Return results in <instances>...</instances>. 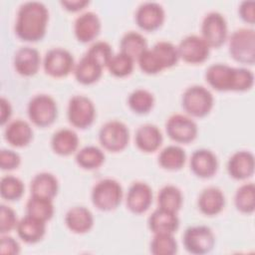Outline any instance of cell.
<instances>
[{
    "label": "cell",
    "instance_id": "cell-17",
    "mask_svg": "<svg viewBox=\"0 0 255 255\" xmlns=\"http://www.w3.org/2000/svg\"><path fill=\"white\" fill-rule=\"evenodd\" d=\"M101 20L93 11H86L80 14L74 23V33L81 43H89L95 40L101 32Z\"/></svg>",
    "mask_w": 255,
    "mask_h": 255
},
{
    "label": "cell",
    "instance_id": "cell-13",
    "mask_svg": "<svg viewBox=\"0 0 255 255\" xmlns=\"http://www.w3.org/2000/svg\"><path fill=\"white\" fill-rule=\"evenodd\" d=\"M165 12L163 7L153 1H146L138 5L134 13L136 25L143 31L152 32L161 27L164 22Z\"/></svg>",
    "mask_w": 255,
    "mask_h": 255
},
{
    "label": "cell",
    "instance_id": "cell-14",
    "mask_svg": "<svg viewBox=\"0 0 255 255\" xmlns=\"http://www.w3.org/2000/svg\"><path fill=\"white\" fill-rule=\"evenodd\" d=\"M235 69L236 67L222 63L212 64L205 71V80L211 88L218 92L233 91Z\"/></svg>",
    "mask_w": 255,
    "mask_h": 255
},
{
    "label": "cell",
    "instance_id": "cell-47",
    "mask_svg": "<svg viewBox=\"0 0 255 255\" xmlns=\"http://www.w3.org/2000/svg\"><path fill=\"white\" fill-rule=\"evenodd\" d=\"M61 5L70 12H78L83 10L87 5L90 4L89 0H62Z\"/></svg>",
    "mask_w": 255,
    "mask_h": 255
},
{
    "label": "cell",
    "instance_id": "cell-22",
    "mask_svg": "<svg viewBox=\"0 0 255 255\" xmlns=\"http://www.w3.org/2000/svg\"><path fill=\"white\" fill-rule=\"evenodd\" d=\"M163 140L159 128L152 124L141 125L134 133L136 147L143 152H153L159 148Z\"/></svg>",
    "mask_w": 255,
    "mask_h": 255
},
{
    "label": "cell",
    "instance_id": "cell-23",
    "mask_svg": "<svg viewBox=\"0 0 255 255\" xmlns=\"http://www.w3.org/2000/svg\"><path fill=\"white\" fill-rule=\"evenodd\" d=\"M197 206L201 213L213 216L220 213L225 206V196L223 191L216 186H208L201 190Z\"/></svg>",
    "mask_w": 255,
    "mask_h": 255
},
{
    "label": "cell",
    "instance_id": "cell-27",
    "mask_svg": "<svg viewBox=\"0 0 255 255\" xmlns=\"http://www.w3.org/2000/svg\"><path fill=\"white\" fill-rule=\"evenodd\" d=\"M79 141V136L75 130L63 128L53 133L51 137V147L55 153L67 156L77 151Z\"/></svg>",
    "mask_w": 255,
    "mask_h": 255
},
{
    "label": "cell",
    "instance_id": "cell-15",
    "mask_svg": "<svg viewBox=\"0 0 255 255\" xmlns=\"http://www.w3.org/2000/svg\"><path fill=\"white\" fill-rule=\"evenodd\" d=\"M152 189L142 181H134L128 187L126 204L128 209L134 214L145 212L152 203Z\"/></svg>",
    "mask_w": 255,
    "mask_h": 255
},
{
    "label": "cell",
    "instance_id": "cell-31",
    "mask_svg": "<svg viewBox=\"0 0 255 255\" xmlns=\"http://www.w3.org/2000/svg\"><path fill=\"white\" fill-rule=\"evenodd\" d=\"M55 212L53 199L32 195L26 202V214L41 219L43 221H49Z\"/></svg>",
    "mask_w": 255,
    "mask_h": 255
},
{
    "label": "cell",
    "instance_id": "cell-18",
    "mask_svg": "<svg viewBox=\"0 0 255 255\" xmlns=\"http://www.w3.org/2000/svg\"><path fill=\"white\" fill-rule=\"evenodd\" d=\"M255 169L254 154L249 150L235 151L227 161L228 174L237 180L251 177Z\"/></svg>",
    "mask_w": 255,
    "mask_h": 255
},
{
    "label": "cell",
    "instance_id": "cell-28",
    "mask_svg": "<svg viewBox=\"0 0 255 255\" xmlns=\"http://www.w3.org/2000/svg\"><path fill=\"white\" fill-rule=\"evenodd\" d=\"M30 190L32 195L53 199L58 193L59 182L53 173L47 171L39 172L31 179Z\"/></svg>",
    "mask_w": 255,
    "mask_h": 255
},
{
    "label": "cell",
    "instance_id": "cell-3",
    "mask_svg": "<svg viewBox=\"0 0 255 255\" xmlns=\"http://www.w3.org/2000/svg\"><path fill=\"white\" fill-rule=\"evenodd\" d=\"M230 57L238 63L253 65L255 62V31L252 28L235 30L228 41Z\"/></svg>",
    "mask_w": 255,
    "mask_h": 255
},
{
    "label": "cell",
    "instance_id": "cell-38",
    "mask_svg": "<svg viewBox=\"0 0 255 255\" xmlns=\"http://www.w3.org/2000/svg\"><path fill=\"white\" fill-rule=\"evenodd\" d=\"M133 66L134 60L132 58L122 52H119L113 55L107 68L113 76L118 78H125L132 73Z\"/></svg>",
    "mask_w": 255,
    "mask_h": 255
},
{
    "label": "cell",
    "instance_id": "cell-16",
    "mask_svg": "<svg viewBox=\"0 0 255 255\" xmlns=\"http://www.w3.org/2000/svg\"><path fill=\"white\" fill-rule=\"evenodd\" d=\"M189 166L197 177L209 178L218 169V159L210 149L198 148L192 152L189 159Z\"/></svg>",
    "mask_w": 255,
    "mask_h": 255
},
{
    "label": "cell",
    "instance_id": "cell-7",
    "mask_svg": "<svg viewBox=\"0 0 255 255\" xmlns=\"http://www.w3.org/2000/svg\"><path fill=\"white\" fill-rule=\"evenodd\" d=\"M101 145L112 152L124 150L129 141V130L121 121L113 120L105 123L99 130Z\"/></svg>",
    "mask_w": 255,
    "mask_h": 255
},
{
    "label": "cell",
    "instance_id": "cell-30",
    "mask_svg": "<svg viewBox=\"0 0 255 255\" xmlns=\"http://www.w3.org/2000/svg\"><path fill=\"white\" fill-rule=\"evenodd\" d=\"M120 48V52L129 56L133 60H137V58L147 49V42L140 33L136 31H128L122 37Z\"/></svg>",
    "mask_w": 255,
    "mask_h": 255
},
{
    "label": "cell",
    "instance_id": "cell-24",
    "mask_svg": "<svg viewBox=\"0 0 255 255\" xmlns=\"http://www.w3.org/2000/svg\"><path fill=\"white\" fill-rule=\"evenodd\" d=\"M65 223L72 232L84 234L93 228L94 216L91 210L85 206H73L66 212Z\"/></svg>",
    "mask_w": 255,
    "mask_h": 255
},
{
    "label": "cell",
    "instance_id": "cell-48",
    "mask_svg": "<svg viewBox=\"0 0 255 255\" xmlns=\"http://www.w3.org/2000/svg\"><path fill=\"white\" fill-rule=\"evenodd\" d=\"M0 109H1V113H0V124L2 126H4L9 119L11 118L12 115V107L11 104L8 100H6L4 97L1 98V102H0Z\"/></svg>",
    "mask_w": 255,
    "mask_h": 255
},
{
    "label": "cell",
    "instance_id": "cell-4",
    "mask_svg": "<svg viewBox=\"0 0 255 255\" xmlns=\"http://www.w3.org/2000/svg\"><path fill=\"white\" fill-rule=\"evenodd\" d=\"M214 98L211 92L200 85H193L185 89L181 96V107L188 116L203 118L213 108Z\"/></svg>",
    "mask_w": 255,
    "mask_h": 255
},
{
    "label": "cell",
    "instance_id": "cell-32",
    "mask_svg": "<svg viewBox=\"0 0 255 255\" xmlns=\"http://www.w3.org/2000/svg\"><path fill=\"white\" fill-rule=\"evenodd\" d=\"M77 164L87 170L99 168L106 159L104 151L96 145H87L77 151L75 156Z\"/></svg>",
    "mask_w": 255,
    "mask_h": 255
},
{
    "label": "cell",
    "instance_id": "cell-44",
    "mask_svg": "<svg viewBox=\"0 0 255 255\" xmlns=\"http://www.w3.org/2000/svg\"><path fill=\"white\" fill-rule=\"evenodd\" d=\"M21 163V156L11 149L0 150V167L2 170H13Z\"/></svg>",
    "mask_w": 255,
    "mask_h": 255
},
{
    "label": "cell",
    "instance_id": "cell-45",
    "mask_svg": "<svg viewBox=\"0 0 255 255\" xmlns=\"http://www.w3.org/2000/svg\"><path fill=\"white\" fill-rule=\"evenodd\" d=\"M255 2L250 0V1H242L238 7V14L240 18L250 24L253 25L255 23Z\"/></svg>",
    "mask_w": 255,
    "mask_h": 255
},
{
    "label": "cell",
    "instance_id": "cell-35",
    "mask_svg": "<svg viewBox=\"0 0 255 255\" xmlns=\"http://www.w3.org/2000/svg\"><path fill=\"white\" fill-rule=\"evenodd\" d=\"M128 105L133 113L144 115L153 108L154 97L146 89H135L128 95Z\"/></svg>",
    "mask_w": 255,
    "mask_h": 255
},
{
    "label": "cell",
    "instance_id": "cell-19",
    "mask_svg": "<svg viewBox=\"0 0 255 255\" xmlns=\"http://www.w3.org/2000/svg\"><path fill=\"white\" fill-rule=\"evenodd\" d=\"M16 72L24 77H31L38 73L41 65L40 53L37 49L25 46L19 48L13 59Z\"/></svg>",
    "mask_w": 255,
    "mask_h": 255
},
{
    "label": "cell",
    "instance_id": "cell-12",
    "mask_svg": "<svg viewBox=\"0 0 255 255\" xmlns=\"http://www.w3.org/2000/svg\"><path fill=\"white\" fill-rule=\"evenodd\" d=\"M179 59L189 64H201L205 62L210 53V47L201 36L191 34L185 36L177 46Z\"/></svg>",
    "mask_w": 255,
    "mask_h": 255
},
{
    "label": "cell",
    "instance_id": "cell-46",
    "mask_svg": "<svg viewBox=\"0 0 255 255\" xmlns=\"http://www.w3.org/2000/svg\"><path fill=\"white\" fill-rule=\"evenodd\" d=\"M0 252L2 254L18 255L20 253V245L13 237L2 234L0 239Z\"/></svg>",
    "mask_w": 255,
    "mask_h": 255
},
{
    "label": "cell",
    "instance_id": "cell-6",
    "mask_svg": "<svg viewBox=\"0 0 255 255\" xmlns=\"http://www.w3.org/2000/svg\"><path fill=\"white\" fill-rule=\"evenodd\" d=\"M185 250L194 255L209 253L215 246V236L212 229L206 225H193L185 229L182 236Z\"/></svg>",
    "mask_w": 255,
    "mask_h": 255
},
{
    "label": "cell",
    "instance_id": "cell-1",
    "mask_svg": "<svg viewBox=\"0 0 255 255\" xmlns=\"http://www.w3.org/2000/svg\"><path fill=\"white\" fill-rule=\"evenodd\" d=\"M49 11L44 3L27 1L17 11L14 31L16 36L25 42L41 41L47 30Z\"/></svg>",
    "mask_w": 255,
    "mask_h": 255
},
{
    "label": "cell",
    "instance_id": "cell-25",
    "mask_svg": "<svg viewBox=\"0 0 255 255\" xmlns=\"http://www.w3.org/2000/svg\"><path fill=\"white\" fill-rule=\"evenodd\" d=\"M104 67L89 55L85 54L75 65L74 76L82 85H92L98 82L103 75Z\"/></svg>",
    "mask_w": 255,
    "mask_h": 255
},
{
    "label": "cell",
    "instance_id": "cell-34",
    "mask_svg": "<svg viewBox=\"0 0 255 255\" xmlns=\"http://www.w3.org/2000/svg\"><path fill=\"white\" fill-rule=\"evenodd\" d=\"M234 205L238 211L244 214H251L255 210V185L253 182H246L240 185L234 194Z\"/></svg>",
    "mask_w": 255,
    "mask_h": 255
},
{
    "label": "cell",
    "instance_id": "cell-42",
    "mask_svg": "<svg viewBox=\"0 0 255 255\" xmlns=\"http://www.w3.org/2000/svg\"><path fill=\"white\" fill-rule=\"evenodd\" d=\"M254 85V74L251 70L243 67H236L235 80H234V92H246L250 90Z\"/></svg>",
    "mask_w": 255,
    "mask_h": 255
},
{
    "label": "cell",
    "instance_id": "cell-26",
    "mask_svg": "<svg viewBox=\"0 0 255 255\" xmlns=\"http://www.w3.org/2000/svg\"><path fill=\"white\" fill-rule=\"evenodd\" d=\"M33 129L28 122L17 119L7 125L4 130L6 141L15 147H24L33 139Z\"/></svg>",
    "mask_w": 255,
    "mask_h": 255
},
{
    "label": "cell",
    "instance_id": "cell-40",
    "mask_svg": "<svg viewBox=\"0 0 255 255\" xmlns=\"http://www.w3.org/2000/svg\"><path fill=\"white\" fill-rule=\"evenodd\" d=\"M137 64L139 69L147 74V75H155L164 70L160 60L156 56V54L152 51V49H146L138 58Z\"/></svg>",
    "mask_w": 255,
    "mask_h": 255
},
{
    "label": "cell",
    "instance_id": "cell-5",
    "mask_svg": "<svg viewBox=\"0 0 255 255\" xmlns=\"http://www.w3.org/2000/svg\"><path fill=\"white\" fill-rule=\"evenodd\" d=\"M27 113L30 121L39 128L51 126L58 117L56 101L47 94L34 96L28 103Z\"/></svg>",
    "mask_w": 255,
    "mask_h": 255
},
{
    "label": "cell",
    "instance_id": "cell-2",
    "mask_svg": "<svg viewBox=\"0 0 255 255\" xmlns=\"http://www.w3.org/2000/svg\"><path fill=\"white\" fill-rule=\"evenodd\" d=\"M123 187L114 178H103L95 183L91 192L93 204L102 211L116 209L123 199Z\"/></svg>",
    "mask_w": 255,
    "mask_h": 255
},
{
    "label": "cell",
    "instance_id": "cell-21",
    "mask_svg": "<svg viewBox=\"0 0 255 255\" xmlns=\"http://www.w3.org/2000/svg\"><path fill=\"white\" fill-rule=\"evenodd\" d=\"M147 225L153 233H171L177 231L179 227V218L175 212L157 207L148 216Z\"/></svg>",
    "mask_w": 255,
    "mask_h": 255
},
{
    "label": "cell",
    "instance_id": "cell-10",
    "mask_svg": "<svg viewBox=\"0 0 255 255\" xmlns=\"http://www.w3.org/2000/svg\"><path fill=\"white\" fill-rule=\"evenodd\" d=\"M75 60L70 51L57 47L46 52L43 60V68L47 75L54 78L68 76L75 68Z\"/></svg>",
    "mask_w": 255,
    "mask_h": 255
},
{
    "label": "cell",
    "instance_id": "cell-29",
    "mask_svg": "<svg viewBox=\"0 0 255 255\" xmlns=\"http://www.w3.org/2000/svg\"><path fill=\"white\" fill-rule=\"evenodd\" d=\"M186 160L185 150L175 144L165 146L160 150L157 156L158 164L167 170H178L180 169Z\"/></svg>",
    "mask_w": 255,
    "mask_h": 255
},
{
    "label": "cell",
    "instance_id": "cell-41",
    "mask_svg": "<svg viewBox=\"0 0 255 255\" xmlns=\"http://www.w3.org/2000/svg\"><path fill=\"white\" fill-rule=\"evenodd\" d=\"M86 54L96 60L104 68L108 66L114 55L111 45L106 41H97L93 43Z\"/></svg>",
    "mask_w": 255,
    "mask_h": 255
},
{
    "label": "cell",
    "instance_id": "cell-33",
    "mask_svg": "<svg viewBox=\"0 0 255 255\" xmlns=\"http://www.w3.org/2000/svg\"><path fill=\"white\" fill-rule=\"evenodd\" d=\"M183 203L181 190L172 184L162 186L157 193L158 207L177 213Z\"/></svg>",
    "mask_w": 255,
    "mask_h": 255
},
{
    "label": "cell",
    "instance_id": "cell-9",
    "mask_svg": "<svg viewBox=\"0 0 255 255\" xmlns=\"http://www.w3.org/2000/svg\"><path fill=\"white\" fill-rule=\"evenodd\" d=\"M201 38L210 48H219L227 40L228 28L225 17L217 12L207 13L201 22Z\"/></svg>",
    "mask_w": 255,
    "mask_h": 255
},
{
    "label": "cell",
    "instance_id": "cell-36",
    "mask_svg": "<svg viewBox=\"0 0 255 255\" xmlns=\"http://www.w3.org/2000/svg\"><path fill=\"white\" fill-rule=\"evenodd\" d=\"M150 253L153 255H173L177 252V242L171 233H156L149 244Z\"/></svg>",
    "mask_w": 255,
    "mask_h": 255
},
{
    "label": "cell",
    "instance_id": "cell-11",
    "mask_svg": "<svg viewBox=\"0 0 255 255\" xmlns=\"http://www.w3.org/2000/svg\"><path fill=\"white\" fill-rule=\"evenodd\" d=\"M165 131L172 140L179 143H188L196 138L198 128L190 117L174 114L166 120Z\"/></svg>",
    "mask_w": 255,
    "mask_h": 255
},
{
    "label": "cell",
    "instance_id": "cell-8",
    "mask_svg": "<svg viewBox=\"0 0 255 255\" xmlns=\"http://www.w3.org/2000/svg\"><path fill=\"white\" fill-rule=\"evenodd\" d=\"M67 117L69 123L75 128L85 129L91 127L96 118L93 101L84 95L73 96L68 103Z\"/></svg>",
    "mask_w": 255,
    "mask_h": 255
},
{
    "label": "cell",
    "instance_id": "cell-20",
    "mask_svg": "<svg viewBox=\"0 0 255 255\" xmlns=\"http://www.w3.org/2000/svg\"><path fill=\"white\" fill-rule=\"evenodd\" d=\"M19 238L28 244L40 242L46 234V221L26 214L16 226Z\"/></svg>",
    "mask_w": 255,
    "mask_h": 255
},
{
    "label": "cell",
    "instance_id": "cell-43",
    "mask_svg": "<svg viewBox=\"0 0 255 255\" xmlns=\"http://www.w3.org/2000/svg\"><path fill=\"white\" fill-rule=\"evenodd\" d=\"M18 224L17 214L13 208L8 205H0V233L7 234L16 228Z\"/></svg>",
    "mask_w": 255,
    "mask_h": 255
},
{
    "label": "cell",
    "instance_id": "cell-39",
    "mask_svg": "<svg viewBox=\"0 0 255 255\" xmlns=\"http://www.w3.org/2000/svg\"><path fill=\"white\" fill-rule=\"evenodd\" d=\"M152 51L160 60L164 69L175 66L179 60L177 46L168 41H158L152 46Z\"/></svg>",
    "mask_w": 255,
    "mask_h": 255
},
{
    "label": "cell",
    "instance_id": "cell-37",
    "mask_svg": "<svg viewBox=\"0 0 255 255\" xmlns=\"http://www.w3.org/2000/svg\"><path fill=\"white\" fill-rule=\"evenodd\" d=\"M25 186L23 181L14 175H5L0 181L1 197L8 201L19 200L24 194Z\"/></svg>",
    "mask_w": 255,
    "mask_h": 255
}]
</instances>
